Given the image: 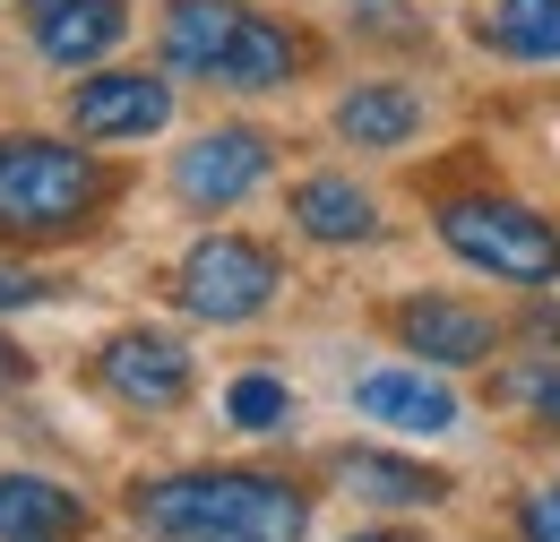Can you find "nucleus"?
<instances>
[{"instance_id": "0eeeda50", "label": "nucleus", "mask_w": 560, "mask_h": 542, "mask_svg": "<svg viewBox=\"0 0 560 542\" xmlns=\"http://www.w3.org/2000/svg\"><path fill=\"white\" fill-rule=\"evenodd\" d=\"M95 370H104V388L130 397V405H182V397H190V353L173 337H147V328L113 337Z\"/></svg>"}, {"instance_id": "f257e3e1", "label": "nucleus", "mask_w": 560, "mask_h": 542, "mask_svg": "<svg viewBox=\"0 0 560 542\" xmlns=\"http://www.w3.org/2000/svg\"><path fill=\"white\" fill-rule=\"evenodd\" d=\"M139 526L164 542H302L311 499L277 474H173L139 491Z\"/></svg>"}, {"instance_id": "ddd939ff", "label": "nucleus", "mask_w": 560, "mask_h": 542, "mask_svg": "<svg viewBox=\"0 0 560 542\" xmlns=\"http://www.w3.org/2000/svg\"><path fill=\"white\" fill-rule=\"evenodd\" d=\"M293 224H302L311 241H371V233H380V207L362 199L353 181H337V173H311V181L293 190Z\"/></svg>"}, {"instance_id": "f03ea898", "label": "nucleus", "mask_w": 560, "mask_h": 542, "mask_svg": "<svg viewBox=\"0 0 560 542\" xmlns=\"http://www.w3.org/2000/svg\"><path fill=\"white\" fill-rule=\"evenodd\" d=\"M164 69L224 78V86H284L293 78V35L268 26V17H242L233 0H173L164 9Z\"/></svg>"}, {"instance_id": "a211bd4d", "label": "nucleus", "mask_w": 560, "mask_h": 542, "mask_svg": "<svg viewBox=\"0 0 560 542\" xmlns=\"http://www.w3.org/2000/svg\"><path fill=\"white\" fill-rule=\"evenodd\" d=\"M500 397H509V405H526V413H544V422L560 431V362H535V370H509V379H500Z\"/></svg>"}, {"instance_id": "39448f33", "label": "nucleus", "mask_w": 560, "mask_h": 542, "mask_svg": "<svg viewBox=\"0 0 560 542\" xmlns=\"http://www.w3.org/2000/svg\"><path fill=\"white\" fill-rule=\"evenodd\" d=\"M268 302H277V259H268L259 241L215 233V241H199V250L182 259V310H190V319L242 328V319H259Z\"/></svg>"}, {"instance_id": "9d476101", "label": "nucleus", "mask_w": 560, "mask_h": 542, "mask_svg": "<svg viewBox=\"0 0 560 542\" xmlns=\"http://www.w3.org/2000/svg\"><path fill=\"white\" fill-rule=\"evenodd\" d=\"M26 35L52 61H95L121 44V0H26Z\"/></svg>"}, {"instance_id": "aec40b11", "label": "nucleus", "mask_w": 560, "mask_h": 542, "mask_svg": "<svg viewBox=\"0 0 560 542\" xmlns=\"http://www.w3.org/2000/svg\"><path fill=\"white\" fill-rule=\"evenodd\" d=\"M526 542H560V491L526 499Z\"/></svg>"}, {"instance_id": "9b49d317", "label": "nucleus", "mask_w": 560, "mask_h": 542, "mask_svg": "<svg viewBox=\"0 0 560 542\" xmlns=\"http://www.w3.org/2000/svg\"><path fill=\"white\" fill-rule=\"evenodd\" d=\"M353 405L371 413V422H388V431H448L457 422V397L440 379H422V370H371L353 388Z\"/></svg>"}, {"instance_id": "f3484780", "label": "nucleus", "mask_w": 560, "mask_h": 542, "mask_svg": "<svg viewBox=\"0 0 560 542\" xmlns=\"http://www.w3.org/2000/svg\"><path fill=\"white\" fill-rule=\"evenodd\" d=\"M284 405H293V397H284L277 379H233V388H224V413H233V431H277Z\"/></svg>"}, {"instance_id": "412c9836", "label": "nucleus", "mask_w": 560, "mask_h": 542, "mask_svg": "<svg viewBox=\"0 0 560 542\" xmlns=\"http://www.w3.org/2000/svg\"><path fill=\"white\" fill-rule=\"evenodd\" d=\"M18 379H26V353H18V344H0V397H9Z\"/></svg>"}, {"instance_id": "dca6fc26", "label": "nucleus", "mask_w": 560, "mask_h": 542, "mask_svg": "<svg viewBox=\"0 0 560 542\" xmlns=\"http://www.w3.org/2000/svg\"><path fill=\"white\" fill-rule=\"evenodd\" d=\"M483 44L509 61H560V0H500L483 9Z\"/></svg>"}, {"instance_id": "4468645a", "label": "nucleus", "mask_w": 560, "mask_h": 542, "mask_svg": "<svg viewBox=\"0 0 560 542\" xmlns=\"http://www.w3.org/2000/svg\"><path fill=\"white\" fill-rule=\"evenodd\" d=\"M337 482H346V491H362V499H380V508H440V499H448V482L431 474V466H406V457H371V448L337 457Z\"/></svg>"}, {"instance_id": "7ed1b4c3", "label": "nucleus", "mask_w": 560, "mask_h": 542, "mask_svg": "<svg viewBox=\"0 0 560 542\" xmlns=\"http://www.w3.org/2000/svg\"><path fill=\"white\" fill-rule=\"evenodd\" d=\"M95 164L61 138H0V233L18 241H61L95 207Z\"/></svg>"}, {"instance_id": "423d86ee", "label": "nucleus", "mask_w": 560, "mask_h": 542, "mask_svg": "<svg viewBox=\"0 0 560 542\" xmlns=\"http://www.w3.org/2000/svg\"><path fill=\"white\" fill-rule=\"evenodd\" d=\"M268 181V138L259 130H208L173 155V190L190 207H233Z\"/></svg>"}, {"instance_id": "6ab92c4d", "label": "nucleus", "mask_w": 560, "mask_h": 542, "mask_svg": "<svg viewBox=\"0 0 560 542\" xmlns=\"http://www.w3.org/2000/svg\"><path fill=\"white\" fill-rule=\"evenodd\" d=\"M52 284L44 275H26V268H0V310H26V302H44Z\"/></svg>"}, {"instance_id": "20e7f679", "label": "nucleus", "mask_w": 560, "mask_h": 542, "mask_svg": "<svg viewBox=\"0 0 560 542\" xmlns=\"http://www.w3.org/2000/svg\"><path fill=\"white\" fill-rule=\"evenodd\" d=\"M440 241H448L457 259H475L483 275H509V284H552V275H560L552 224L526 215V207H509V199H457V207H440Z\"/></svg>"}, {"instance_id": "4be33fe9", "label": "nucleus", "mask_w": 560, "mask_h": 542, "mask_svg": "<svg viewBox=\"0 0 560 542\" xmlns=\"http://www.w3.org/2000/svg\"><path fill=\"white\" fill-rule=\"evenodd\" d=\"M353 542H397V534H353Z\"/></svg>"}, {"instance_id": "2eb2a0df", "label": "nucleus", "mask_w": 560, "mask_h": 542, "mask_svg": "<svg viewBox=\"0 0 560 542\" xmlns=\"http://www.w3.org/2000/svg\"><path fill=\"white\" fill-rule=\"evenodd\" d=\"M337 130H346L353 146H406V138L422 130V104L406 86H353L346 104H337Z\"/></svg>"}, {"instance_id": "f8f14e48", "label": "nucleus", "mask_w": 560, "mask_h": 542, "mask_svg": "<svg viewBox=\"0 0 560 542\" xmlns=\"http://www.w3.org/2000/svg\"><path fill=\"white\" fill-rule=\"evenodd\" d=\"M86 526L61 482H35V474H0V542H70Z\"/></svg>"}, {"instance_id": "6e6552de", "label": "nucleus", "mask_w": 560, "mask_h": 542, "mask_svg": "<svg viewBox=\"0 0 560 542\" xmlns=\"http://www.w3.org/2000/svg\"><path fill=\"white\" fill-rule=\"evenodd\" d=\"M70 121L86 138H147V130H164L173 121V86H155V78H86L78 86V104H70Z\"/></svg>"}, {"instance_id": "1a4fd4ad", "label": "nucleus", "mask_w": 560, "mask_h": 542, "mask_svg": "<svg viewBox=\"0 0 560 542\" xmlns=\"http://www.w3.org/2000/svg\"><path fill=\"white\" fill-rule=\"evenodd\" d=\"M397 337L415 344V362H483L500 328H491L483 310H466V302H440V293H415L406 310H397Z\"/></svg>"}]
</instances>
